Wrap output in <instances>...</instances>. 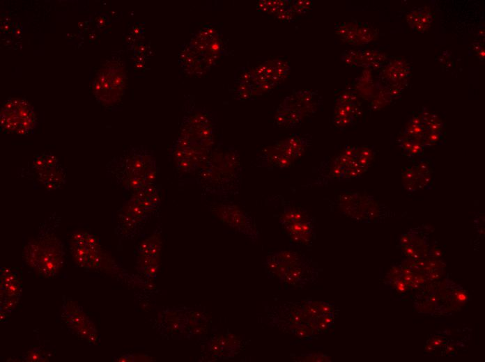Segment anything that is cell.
<instances>
[{
    "instance_id": "obj_1",
    "label": "cell",
    "mask_w": 485,
    "mask_h": 362,
    "mask_svg": "<svg viewBox=\"0 0 485 362\" xmlns=\"http://www.w3.org/2000/svg\"><path fill=\"white\" fill-rule=\"evenodd\" d=\"M214 133L209 112L194 106L187 109L170 152L178 170L189 173L205 166L213 150Z\"/></svg>"
},
{
    "instance_id": "obj_2",
    "label": "cell",
    "mask_w": 485,
    "mask_h": 362,
    "mask_svg": "<svg viewBox=\"0 0 485 362\" xmlns=\"http://www.w3.org/2000/svg\"><path fill=\"white\" fill-rule=\"evenodd\" d=\"M225 49L221 27L215 23L206 24L183 46L178 57L179 65L185 74L199 77L217 64Z\"/></svg>"
},
{
    "instance_id": "obj_3",
    "label": "cell",
    "mask_w": 485,
    "mask_h": 362,
    "mask_svg": "<svg viewBox=\"0 0 485 362\" xmlns=\"http://www.w3.org/2000/svg\"><path fill=\"white\" fill-rule=\"evenodd\" d=\"M277 308V327L300 338H312L333 322L332 306L320 301L303 300L281 302Z\"/></svg>"
},
{
    "instance_id": "obj_4",
    "label": "cell",
    "mask_w": 485,
    "mask_h": 362,
    "mask_svg": "<svg viewBox=\"0 0 485 362\" xmlns=\"http://www.w3.org/2000/svg\"><path fill=\"white\" fill-rule=\"evenodd\" d=\"M107 172L125 190L137 191L155 183L158 174L153 154L142 147H134L114 157Z\"/></svg>"
},
{
    "instance_id": "obj_5",
    "label": "cell",
    "mask_w": 485,
    "mask_h": 362,
    "mask_svg": "<svg viewBox=\"0 0 485 362\" xmlns=\"http://www.w3.org/2000/svg\"><path fill=\"white\" fill-rule=\"evenodd\" d=\"M199 173V184L207 192L234 194L241 184L240 156L233 148L218 145Z\"/></svg>"
},
{
    "instance_id": "obj_6",
    "label": "cell",
    "mask_w": 485,
    "mask_h": 362,
    "mask_svg": "<svg viewBox=\"0 0 485 362\" xmlns=\"http://www.w3.org/2000/svg\"><path fill=\"white\" fill-rule=\"evenodd\" d=\"M290 70L288 63L279 59L242 70L235 79L233 95L240 100L256 99L283 81Z\"/></svg>"
},
{
    "instance_id": "obj_7",
    "label": "cell",
    "mask_w": 485,
    "mask_h": 362,
    "mask_svg": "<svg viewBox=\"0 0 485 362\" xmlns=\"http://www.w3.org/2000/svg\"><path fill=\"white\" fill-rule=\"evenodd\" d=\"M265 265L270 273L288 287H305L316 276L311 260L293 251H281L268 255Z\"/></svg>"
},
{
    "instance_id": "obj_8",
    "label": "cell",
    "mask_w": 485,
    "mask_h": 362,
    "mask_svg": "<svg viewBox=\"0 0 485 362\" xmlns=\"http://www.w3.org/2000/svg\"><path fill=\"white\" fill-rule=\"evenodd\" d=\"M311 144V136L293 134L285 139L264 148L258 154L256 165L268 168H289L305 155Z\"/></svg>"
},
{
    "instance_id": "obj_9",
    "label": "cell",
    "mask_w": 485,
    "mask_h": 362,
    "mask_svg": "<svg viewBox=\"0 0 485 362\" xmlns=\"http://www.w3.org/2000/svg\"><path fill=\"white\" fill-rule=\"evenodd\" d=\"M374 155L369 146L347 145L330 162L325 176L336 181L360 178L371 166Z\"/></svg>"
},
{
    "instance_id": "obj_10",
    "label": "cell",
    "mask_w": 485,
    "mask_h": 362,
    "mask_svg": "<svg viewBox=\"0 0 485 362\" xmlns=\"http://www.w3.org/2000/svg\"><path fill=\"white\" fill-rule=\"evenodd\" d=\"M24 255L28 265L44 276H53L63 261V248L59 239L49 232L42 233L28 243Z\"/></svg>"
},
{
    "instance_id": "obj_11",
    "label": "cell",
    "mask_w": 485,
    "mask_h": 362,
    "mask_svg": "<svg viewBox=\"0 0 485 362\" xmlns=\"http://www.w3.org/2000/svg\"><path fill=\"white\" fill-rule=\"evenodd\" d=\"M318 95L316 92L302 90L287 96L277 107L274 116L276 126L283 129L300 127L318 107Z\"/></svg>"
},
{
    "instance_id": "obj_12",
    "label": "cell",
    "mask_w": 485,
    "mask_h": 362,
    "mask_svg": "<svg viewBox=\"0 0 485 362\" xmlns=\"http://www.w3.org/2000/svg\"><path fill=\"white\" fill-rule=\"evenodd\" d=\"M127 76L122 62L110 61L100 69L93 84V93L100 104L118 103L124 93Z\"/></svg>"
},
{
    "instance_id": "obj_13",
    "label": "cell",
    "mask_w": 485,
    "mask_h": 362,
    "mask_svg": "<svg viewBox=\"0 0 485 362\" xmlns=\"http://www.w3.org/2000/svg\"><path fill=\"white\" fill-rule=\"evenodd\" d=\"M1 129L18 135H28L37 125V117L32 105L25 99L10 97L1 106Z\"/></svg>"
},
{
    "instance_id": "obj_14",
    "label": "cell",
    "mask_w": 485,
    "mask_h": 362,
    "mask_svg": "<svg viewBox=\"0 0 485 362\" xmlns=\"http://www.w3.org/2000/svg\"><path fill=\"white\" fill-rule=\"evenodd\" d=\"M335 203L343 213L359 221L375 219L380 209V204L372 196L360 191H342Z\"/></svg>"
},
{
    "instance_id": "obj_15",
    "label": "cell",
    "mask_w": 485,
    "mask_h": 362,
    "mask_svg": "<svg viewBox=\"0 0 485 362\" xmlns=\"http://www.w3.org/2000/svg\"><path fill=\"white\" fill-rule=\"evenodd\" d=\"M279 223L286 234L295 242L308 244L314 236L313 219L303 209L286 207L279 217Z\"/></svg>"
},
{
    "instance_id": "obj_16",
    "label": "cell",
    "mask_w": 485,
    "mask_h": 362,
    "mask_svg": "<svg viewBox=\"0 0 485 362\" xmlns=\"http://www.w3.org/2000/svg\"><path fill=\"white\" fill-rule=\"evenodd\" d=\"M70 249L76 261L84 267H99L102 250L96 238L86 232H78L72 235Z\"/></svg>"
},
{
    "instance_id": "obj_17",
    "label": "cell",
    "mask_w": 485,
    "mask_h": 362,
    "mask_svg": "<svg viewBox=\"0 0 485 362\" xmlns=\"http://www.w3.org/2000/svg\"><path fill=\"white\" fill-rule=\"evenodd\" d=\"M362 113L361 103L356 93L344 91L335 100L332 122L339 129L354 125Z\"/></svg>"
},
{
    "instance_id": "obj_18",
    "label": "cell",
    "mask_w": 485,
    "mask_h": 362,
    "mask_svg": "<svg viewBox=\"0 0 485 362\" xmlns=\"http://www.w3.org/2000/svg\"><path fill=\"white\" fill-rule=\"evenodd\" d=\"M433 167L428 159H423L415 165L403 168L401 178L403 187L408 192L429 189L433 183Z\"/></svg>"
},
{
    "instance_id": "obj_19",
    "label": "cell",
    "mask_w": 485,
    "mask_h": 362,
    "mask_svg": "<svg viewBox=\"0 0 485 362\" xmlns=\"http://www.w3.org/2000/svg\"><path fill=\"white\" fill-rule=\"evenodd\" d=\"M217 215L224 223L244 233L251 239L259 238V233L250 216L236 205L226 203L216 207Z\"/></svg>"
},
{
    "instance_id": "obj_20",
    "label": "cell",
    "mask_w": 485,
    "mask_h": 362,
    "mask_svg": "<svg viewBox=\"0 0 485 362\" xmlns=\"http://www.w3.org/2000/svg\"><path fill=\"white\" fill-rule=\"evenodd\" d=\"M334 31L344 42L354 45L369 43L378 36L376 29L356 21L337 24L334 27Z\"/></svg>"
},
{
    "instance_id": "obj_21",
    "label": "cell",
    "mask_w": 485,
    "mask_h": 362,
    "mask_svg": "<svg viewBox=\"0 0 485 362\" xmlns=\"http://www.w3.org/2000/svg\"><path fill=\"white\" fill-rule=\"evenodd\" d=\"M20 275L15 270L3 269L1 276V306L5 312H9L17 304L21 293Z\"/></svg>"
},
{
    "instance_id": "obj_22",
    "label": "cell",
    "mask_w": 485,
    "mask_h": 362,
    "mask_svg": "<svg viewBox=\"0 0 485 362\" xmlns=\"http://www.w3.org/2000/svg\"><path fill=\"white\" fill-rule=\"evenodd\" d=\"M385 59V54L364 49L347 50L341 54V60L346 65L367 70L380 68Z\"/></svg>"
},
{
    "instance_id": "obj_23",
    "label": "cell",
    "mask_w": 485,
    "mask_h": 362,
    "mask_svg": "<svg viewBox=\"0 0 485 362\" xmlns=\"http://www.w3.org/2000/svg\"><path fill=\"white\" fill-rule=\"evenodd\" d=\"M70 308V310L68 308H66L63 313V315L66 317L65 320L68 326L77 334H79L80 337L87 339L91 343H95L97 338V331L93 323L76 305H72Z\"/></svg>"
},
{
    "instance_id": "obj_24",
    "label": "cell",
    "mask_w": 485,
    "mask_h": 362,
    "mask_svg": "<svg viewBox=\"0 0 485 362\" xmlns=\"http://www.w3.org/2000/svg\"><path fill=\"white\" fill-rule=\"evenodd\" d=\"M36 179L49 190L60 188L66 182V171L61 165L34 172Z\"/></svg>"
},
{
    "instance_id": "obj_25",
    "label": "cell",
    "mask_w": 485,
    "mask_h": 362,
    "mask_svg": "<svg viewBox=\"0 0 485 362\" xmlns=\"http://www.w3.org/2000/svg\"><path fill=\"white\" fill-rule=\"evenodd\" d=\"M410 68L403 60L395 59L388 63L383 71V77L391 84H404L409 76Z\"/></svg>"
},
{
    "instance_id": "obj_26",
    "label": "cell",
    "mask_w": 485,
    "mask_h": 362,
    "mask_svg": "<svg viewBox=\"0 0 485 362\" xmlns=\"http://www.w3.org/2000/svg\"><path fill=\"white\" fill-rule=\"evenodd\" d=\"M432 19V12L428 7L413 9L406 17L409 26L417 32L426 31L431 26Z\"/></svg>"
},
{
    "instance_id": "obj_27",
    "label": "cell",
    "mask_w": 485,
    "mask_h": 362,
    "mask_svg": "<svg viewBox=\"0 0 485 362\" xmlns=\"http://www.w3.org/2000/svg\"><path fill=\"white\" fill-rule=\"evenodd\" d=\"M59 164V159L52 152H43L33 158L31 162V170L34 173L46 168L54 167Z\"/></svg>"
},
{
    "instance_id": "obj_28",
    "label": "cell",
    "mask_w": 485,
    "mask_h": 362,
    "mask_svg": "<svg viewBox=\"0 0 485 362\" xmlns=\"http://www.w3.org/2000/svg\"><path fill=\"white\" fill-rule=\"evenodd\" d=\"M398 143L405 155L410 158L421 155L424 151L422 144L403 134L399 137Z\"/></svg>"
},
{
    "instance_id": "obj_29",
    "label": "cell",
    "mask_w": 485,
    "mask_h": 362,
    "mask_svg": "<svg viewBox=\"0 0 485 362\" xmlns=\"http://www.w3.org/2000/svg\"><path fill=\"white\" fill-rule=\"evenodd\" d=\"M289 1H261L256 7L260 11L272 15H276Z\"/></svg>"
},
{
    "instance_id": "obj_30",
    "label": "cell",
    "mask_w": 485,
    "mask_h": 362,
    "mask_svg": "<svg viewBox=\"0 0 485 362\" xmlns=\"http://www.w3.org/2000/svg\"><path fill=\"white\" fill-rule=\"evenodd\" d=\"M291 5L294 13L297 15L305 14L311 9V1H291Z\"/></svg>"
},
{
    "instance_id": "obj_31",
    "label": "cell",
    "mask_w": 485,
    "mask_h": 362,
    "mask_svg": "<svg viewBox=\"0 0 485 362\" xmlns=\"http://www.w3.org/2000/svg\"><path fill=\"white\" fill-rule=\"evenodd\" d=\"M298 361H328L329 357L319 353L304 354L296 358Z\"/></svg>"
},
{
    "instance_id": "obj_32",
    "label": "cell",
    "mask_w": 485,
    "mask_h": 362,
    "mask_svg": "<svg viewBox=\"0 0 485 362\" xmlns=\"http://www.w3.org/2000/svg\"><path fill=\"white\" fill-rule=\"evenodd\" d=\"M456 299L459 301L464 302L467 301L468 296L464 292L459 290L456 292Z\"/></svg>"
},
{
    "instance_id": "obj_33",
    "label": "cell",
    "mask_w": 485,
    "mask_h": 362,
    "mask_svg": "<svg viewBox=\"0 0 485 362\" xmlns=\"http://www.w3.org/2000/svg\"><path fill=\"white\" fill-rule=\"evenodd\" d=\"M406 286L407 285H406L405 282L402 281H399L396 283L397 290L401 292L406 290Z\"/></svg>"
},
{
    "instance_id": "obj_34",
    "label": "cell",
    "mask_w": 485,
    "mask_h": 362,
    "mask_svg": "<svg viewBox=\"0 0 485 362\" xmlns=\"http://www.w3.org/2000/svg\"><path fill=\"white\" fill-rule=\"evenodd\" d=\"M433 346H439L442 344V341L439 339H434L432 342Z\"/></svg>"
},
{
    "instance_id": "obj_35",
    "label": "cell",
    "mask_w": 485,
    "mask_h": 362,
    "mask_svg": "<svg viewBox=\"0 0 485 362\" xmlns=\"http://www.w3.org/2000/svg\"><path fill=\"white\" fill-rule=\"evenodd\" d=\"M403 273L405 274V275H409L411 274V271H410V269H405L403 271Z\"/></svg>"
}]
</instances>
